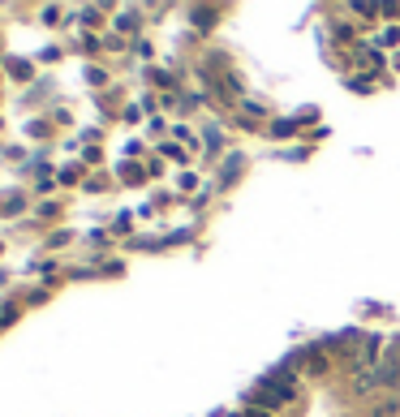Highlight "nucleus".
Instances as JSON below:
<instances>
[{"label": "nucleus", "instance_id": "obj_1", "mask_svg": "<svg viewBox=\"0 0 400 417\" xmlns=\"http://www.w3.org/2000/svg\"><path fill=\"white\" fill-rule=\"evenodd\" d=\"M374 43H379V47H396V43H400V26H392V31H379V35H374Z\"/></svg>", "mask_w": 400, "mask_h": 417}]
</instances>
